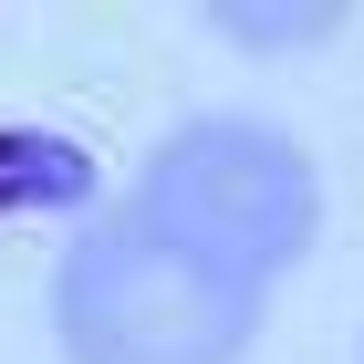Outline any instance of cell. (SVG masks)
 <instances>
[{
  "label": "cell",
  "instance_id": "6da1fadb",
  "mask_svg": "<svg viewBox=\"0 0 364 364\" xmlns=\"http://www.w3.org/2000/svg\"><path fill=\"white\" fill-rule=\"evenodd\" d=\"M53 312H63L73 364H240V343L260 323V281L114 219L63 250Z\"/></svg>",
  "mask_w": 364,
  "mask_h": 364
},
{
  "label": "cell",
  "instance_id": "7a4b0ae2",
  "mask_svg": "<svg viewBox=\"0 0 364 364\" xmlns=\"http://www.w3.org/2000/svg\"><path fill=\"white\" fill-rule=\"evenodd\" d=\"M136 229L177 240V250L219 260L240 281H271L312 250V219H323V198H312V167L271 125H240V114H198L177 125L136 177Z\"/></svg>",
  "mask_w": 364,
  "mask_h": 364
},
{
  "label": "cell",
  "instance_id": "3957f363",
  "mask_svg": "<svg viewBox=\"0 0 364 364\" xmlns=\"http://www.w3.org/2000/svg\"><path fill=\"white\" fill-rule=\"evenodd\" d=\"M94 198V156L63 136H0V219L21 208H84Z\"/></svg>",
  "mask_w": 364,
  "mask_h": 364
},
{
  "label": "cell",
  "instance_id": "277c9868",
  "mask_svg": "<svg viewBox=\"0 0 364 364\" xmlns=\"http://www.w3.org/2000/svg\"><path fill=\"white\" fill-rule=\"evenodd\" d=\"M219 31H240V42H312V31H333V11H219Z\"/></svg>",
  "mask_w": 364,
  "mask_h": 364
}]
</instances>
